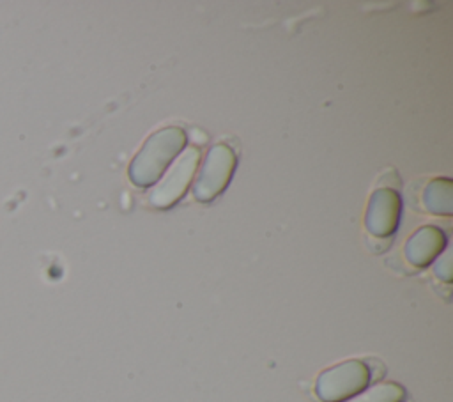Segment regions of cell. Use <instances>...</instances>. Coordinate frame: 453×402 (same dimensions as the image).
I'll use <instances>...</instances> for the list:
<instances>
[{
	"label": "cell",
	"mask_w": 453,
	"mask_h": 402,
	"mask_svg": "<svg viewBox=\"0 0 453 402\" xmlns=\"http://www.w3.org/2000/svg\"><path fill=\"white\" fill-rule=\"evenodd\" d=\"M200 163V151L196 147H186L177 159L165 170V175L156 182L150 191V204L157 209H168L175 205L188 191L195 172Z\"/></svg>",
	"instance_id": "3"
},
{
	"label": "cell",
	"mask_w": 453,
	"mask_h": 402,
	"mask_svg": "<svg viewBox=\"0 0 453 402\" xmlns=\"http://www.w3.org/2000/svg\"><path fill=\"white\" fill-rule=\"evenodd\" d=\"M235 165H237V156L228 145H225V143L212 145L207 151L205 161H203L198 179L193 186L195 198L198 202L214 200L230 182Z\"/></svg>",
	"instance_id": "4"
},
{
	"label": "cell",
	"mask_w": 453,
	"mask_h": 402,
	"mask_svg": "<svg viewBox=\"0 0 453 402\" xmlns=\"http://www.w3.org/2000/svg\"><path fill=\"white\" fill-rule=\"evenodd\" d=\"M370 383V368L361 359H347L322 370L315 393L322 402H345L361 393Z\"/></svg>",
	"instance_id": "2"
},
{
	"label": "cell",
	"mask_w": 453,
	"mask_h": 402,
	"mask_svg": "<svg viewBox=\"0 0 453 402\" xmlns=\"http://www.w3.org/2000/svg\"><path fill=\"white\" fill-rule=\"evenodd\" d=\"M446 248V236L434 225L418 228L405 243V259L416 266L425 267L432 264Z\"/></svg>",
	"instance_id": "6"
},
{
	"label": "cell",
	"mask_w": 453,
	"mask_h": 402,
	"mask_svg": "<svg viewBox=\"0 0 453 402\" xmlns=\"http://www.w3.org/2000/svg\"><path fill=\"white\" fill-rule=\"evenodd\" d=\"M400 209H402V202L398 193L388 188L377 189L370 197L366 216H365V225L368 232L377 237L391 236L398 227Z\"/></svg>",
	"instance_id": "5"
},
{
	"label": "cell",
	"mask_w": 453,
	"mask_h": 402,
	"mask_svg": "<svg viewBox=\"0 0 453 402\" xmlns=\"http://www.w3.org/2000/svg\"><path fill=\"white\" fill-rule=\"evenodd\" d=\"M405 398L403 386L396 383H379L375 386L365 388L356 397L345 402H402Z\"/></svg>",
	"instance_id": "8"
},
{
	"label": "cell",
	"mask_w": 453,
	"mask_h": 402,
	"mask_svg": "<svg viewBox=\"0 0 453 402\" xmlns=\"http://www.w3.org/2000/svg\"><path fill=\"white\" fill-rule=\"evenodd\" d=\"M423 204L426 211L439 214V216H449L453 211V184L448 177H437L432 179L425 191H423Z\"/></svg>",
	"instance_id": "7"
},
{
	"label": "cell",
	"mask_w": 453,
	"mask_h": 402,
	"mask_svg": "<svg viewBox=\"0 0 453 402\" xmlns=\"http://www.w3.org/2000/svg\"><path fill=\"white\" fill-rule=\"evenodd\" d=\"M186 145V133L177 126L152 133L129 165V179L134 186L147 188L156 184L166 166L180 154Z\"/></svg>",
	"instance_id": "1"
},
{
	"label": "cell",
	"mask_w": 453,
	"mask_h": 402,
	"mask_svg": "<svg viewBox=\"0 0 453 402\" xmlns=\"http://www.w3.org/2000/svg\"><path fill=\"white\" fill-rule=\"evenodd\" d=\"M434 273L439 280L451 282V255H449V251H444L442 255L437 257V260L434 264Z\"/></svg>",
	"instance_id": "9"
}]
</instances>
